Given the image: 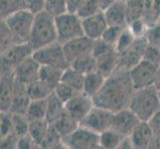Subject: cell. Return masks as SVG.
<instances>
[{"label": "cell", "mask_w": 160, "mask_h": 149, "mask_svg": "<svg viewBox=\"0 0 160 149\" xmlns=\"http://www.w3.org/2000/svg\"><path fill=\"white\" fill-rule=\"evenodd\" d=\"M54 92V89L40 79L27 86V92L31 101L35 99H46Z\"/></svg>", "instance_id": "24"}, {"label": "cell", "mask_w": 160, "mask_h": 149, "mask_svg": "<svg viewBox=\"0 0 160 149\" xmlns=\"http://www.w3.org/2000/svg\"><path fill=\"white\" fill-rule=\"evenodd\" d=\"M30 102L31 98L28 96V92H27V86L21 85L19 82H15L14 97L9 112L12 114L25 115Z\"/></svg>", "instance_id": "20"}, {"label": "cell", "mask_w": 160, "mask_h": 149, "mask_svg": "<svg viewBox=\"0 0 160 149\" xmlns=\"http://www.w3.org/2000/svg\"><path fill=\"white\" fill-rule=\"evenodd\" d=\"M113 113L114 112L104 107L95 106L81 121L80 125L101 134L103 131L112 128Z\"/></svg>", "instance_id": "10"}, {"label": "cell", "mask_w": 160, "mask_h": 149, "mask_svg": "<svg viewBox=\"0 0 160 149\" xmlns=\"http://www.w3.org/2000/svg\"><path fill=\"white\" fill-rule=\"evenodd\" d=\"M98 4H100V7L102 11H104L106 9H108L110 5H112L117 0H98Z\"/></svg>", "instance_id": "52"}, {"label": "cell", "mask_w": 160, "mask_h": 149, "mask_svg": "<svg viewBox=\"0 0 160 149\" xmlns=\"http://www.w3.org/2000/svg\"><path fill=\"white\" fill-rule=\"evenodd\" d=\"M101 7L98 0H82L76 13L78 14L80 18L84 19L101 12Z\"/></svg>", "instance_id": "33"}, {"label": "cell", "mask_w": 160, "mask_h": 149, "mask_svg": "<svg viewBox=\"0 0 160 149\" xmlns=\"http://www.w3.org/2000/svg\"><path fill=\"white\" fill-rule=\"evenodd\" d=\"M12 121H13L14 133L18 136V138L21 136H24L26 134H28L30 121L28 120V118L26 117V115L12 114Z\"/></svg>", "instance_id": "35"}, {"label": "cell", "mask_w": 160, "mask_h": 149, "mask_svg": "<svg viewBox=\"0 0 160 149\" xmlns=\"http://www.w3.org/2000/svg\"><path fill=\"white\" fill-rule=\"evenodd\" d=\"M36 146H37L36 143L31 138V136L29 134H26L18 138L17 148H34Z\"/></svg>", "instance_id": "49"}, {"label": "cell", "mask_w": 160, "mask_h": 149, "mask_svg": "<svg viewBox=\"0 0 160 149\" xmlns=\"http://www.w3.org/2000/svg\"><path fill=\"white\" fill-rule=\"evenodd\" d=\"M35 13L28 8H22L2 19L17 43H28L30 39Z\"/></svg>", "instance_id": "4"}, {"label": "cell", "mask_w": 160, "mask_h": 149, "mask_svg": "<svg viewBox=\"0 0 160 149\" xmlns=\"http://www.w3.org/2000/svg\"><path fill=\"white\" fill-rule=\"evenodd\" d=\"M108 25L128 27V15H126L125 0H117L112 5L103 11Z\"/></svg>", "instance_id": "18"}, {"label": "cell", "mask_w": 160, "mask_h": 149, "mask_svg": "<svg viewBox=\"0 0 160 149\" xmlns=\"http://www.w3.org/2000/svg\"><path fill=\"white\" fill-rule=\"evenodd\" d=\"M49 126H50V123L48 122L47 119L30 121L28 134L31 136V138L34 140L37 146L41 147V144L43 143L44 139H45V137L47 135Z\"/></svg>", "instance_id": "25"}, {"label": "cell", "mask_w": 160, "mask_h": 149, "mask_svg": "<svg viewBox=\"0 0 160 149\" xmlns=\"http://www.w3.org/2000/svg\"><path fill=\"white\" fill-rule=\"evenodd\" d=\"M82 0H67V10L69 12L76 13Z\"/></svg>", "instance_id": "51"}, {"label": "cell", "mask_w": 160, "mask_h": 149, "mask_svg": "<svg viewBox=\"0 0 160 149\" xmlns=\"http://www.w3.org/2000/svg\"><path fill=\"white\" fill-rule=\"evenodd\" d=\"M65 148L97 149L101 148L100 134L84 126L79 125L72 133L62 138Z\"/></svg>", "instance_id": "7"}, {"label": "cell", "mask_w": 160, "mask_h": 149, "mask_svg": "<svg viewBox=\"0 0 160 149\" xmlns=\"http://www.w3.org/2000/svg\"><path fill=\"white\" fill-rule=\"evenodd\" d=\"M159 18H160V0H152L151 10L146 21L149 24V26H151L154 23H156Z\"/></svg>", "instance_id": "47"}, {"label": "cell", "mask_w": 160, "mask_h": 149, "mask_svg": "<svg viewBox=\"0 0 160 149\" xmlns=\"http://www.w3.org/2000/svg\"><path fill=\"white\" fill-rule=\"evenodd\" d=\"M12 114L10 112H1V137L13 133Z\"/></svg>", "instance_id": "45"}, {"label": "cell", "mask_w": 160, "mask_h": 149, "mask_svg": "<svg viewBox=\"0 0 160 149\" xmlns=\"http://www.w3.org/2000/svg\"><path fill=\"white\" fill-rule=\"evenodd\" d=\"M77 92H77L76 90L73 89V87H71L70 86L65 84V82H63L62 81L54 87V95L56 96L64 104L68 101H70Z\"/></svg>", "instance_id": "36"}, {"label": "cell", "mask_w": 160, "mask_h": 149, "mask_svg": "<svg viewBox=\"0 0 160 149\" xmlns=\"http://www.w3.org/2000/svg\"><path fill=\"white\" fill-rule=\"evenodd\" d=\"M135 89L129 71H115L108 77L101 91L93 97L95 106L104 107L112 112L128 108Z\"/></svg>", "instance_id": "1"}, {"label": "cell", "mask_w": 160, "mask_h": 149, "mask_svg": "<svg viewBox=\"0 0 160 149\" xmlns=\"http://www.w3.org/2000/svg\"><path fill=\"white\" fill-rule=\"evenodd\" d=\"M159 66L153 64L145 59L129 70V76L135 90L151 87L154 85L156 73Z\"/></svg>", "instance_id": "9"}, {"label": "cell", "mask_w": 160, "mask_h": 149, "mask_svg": "<svg viewBox=\"0 0 160 149\" xmlns=\"http://www.w3.org/2000/svg\"><path fill=\"white\" fill-rule=\"evenodd\" d=\"M124 136L119 134L118 132L109 128L100 134V144L101 148L103 149H115L119 148L120 143Z\"/></svg>", "instance_id": "29"}, {"label": "cell", "mask_w": 160, "mask_h": 149, "mask_svg": "<svg viewBox=\"0 0 160 149\" xmlns=\"http://www.w3.org/2000/svg\"><path fill=\"white\" fill-rule=\"evenodd\" d=\"M158 97H159V99H160V89L158 90Z\"/></svg>", "instance_id": "54"}, {"label": "cell", "mask_w": 160, "mask_h": 149, "mask_svg": "<svg viewBox=\"0 0 160 149\" xmlns=\"http://www.w3.org/2000/svg\"><path fill=\"white\" fill-rule=\"evenodd\" d=\"M140 122V118L128 107L113 113L112 128L122 136L126 137L130 136L132 131Z\"/></svg>", "instance_id": "13"}, {"label": "cell", "mask_w": 160, "mask_h": 149, "mask_svg": "<svg viewBox=\"0 0 160 149\" xmlns=\"http://www.w3.org/2000/svg\"><path fill=\"white\" fill-rule=\"evenodd\" d=\"M130 139L132 142L133 148L144 149L152 145L154 140V132L148 121H141L136 126L135 129L130 134Z\"/></svg>", "instance_id": "17"}, {"label": "cell", "mask_w": 160, "mask_h": 149, "mask_svg": "<svg viewBox=\"0 0 160 149\" xmlns=\"http://www.w3.org/2000/svg\"><path fill=\"white\" fill-rule=\"evenodd\" d=\"M115 48L114 46L110 45L108 42H106L103 39H98L96 41H93V45H92V56L97 59L101 58L104 55H107L110 52L114 51Z\"/></svg>", "instance_id": "40"}, {"label": "cell", "mask_w": 160, "mask_h": 149, "mask_svg": "<svg viewBox=\"0 0 160 149\" xmlns=\"http://www.w3.org/2000/svg\"><path fill=\"white\" fill-rule=\"evenodd\" d=\"M129 108L136 113L141 121H149L160 110L158 90L154 86L135 90Z\"/></svg>", "instance_id": "3"}, {"label": "cell", "mask_w": 160, "mask_h": 149, "mask_svg": "<svg viewBox=\"0 0 160 149\" xmlns=\"http://www.w3.org/2000/svg\"><path fill=\"white\" fill-rule=\"evenodd\" d=\"M126 28V27H120V26H110L107 28V30L104 31L103 35L102 37V39H103L106 42H108L110 45L114 46L117 45V43L119 39V37L121 35L122 31Z\"/></svg>", "instance_id": "41"}, {"label": "cell", "mask_w": 160, "mask_h": 149, "mask_svg": "<svg viewBox=\"0 0 160 149\" xmlns=\"http://www.w3.org/2000/svg\"><path fill=\"white\" fill-rule=\"evenodd\" d=\"M118 62L119 55L114 50V51L97 59V70L108 78L118 70Z\"/></svg>", "instance_id": "23"}, {"label": "cell", "mask_w": 160, "mask_h": 149, "mask_svg": "<svg viewBox=\"0 0 160 149\" xmlns=\"http://www.w3.org/2000/svg\"><path fill=\"white\" fill-rule=\"evenodd\" d=\"M128 23L139 18H144L145 2L144 0H125Z\"/></svg>", "instance_id": "30"}, {"label": "cell", "mask_w": 160, "mask_h": 149, "mask_svg": "<svg viewBox=\"0 0 160 149\" xmlns=\"http://www.w3.org/2000/svg\"><path fill=\"white\" fill-rule=\"evenodd\" d=\"M147 39L144 38H136L132 45L125 51L119 55V62L118 70L129 71L135 65L138 64L143 59L144 51L147 46ZM117 70V71H118Z\"/></svg>", "instance_id": "11"}, {"label": "cell", "mask_w": 160, "mask_h": 149, "mask_svg": "<svg viewBox=\"0 0 160 149\" xmlns=\"http://www.w3.org/2000/svg\"><path fill=\"white\" fill-rule=\"evenodd\" d=\"M15 44H18L16 41L15 37L11 33L6 24L2 21L1 22V52H4L5 50L9 49Z\"/></svg>", "instance_id": "43"}, {"label": "cell", "mask_w": 160, "mask_h": 149, "mask_svg": "<svg viewBox=\"0 0 160 149\" xmlns=\"http://www.w3.org/2000/svg\"><path fill=\"white\" fill-rule=\"evenodd\" d=\"M55 42H58L55 16L43 9L35 13L34 23L28 43L35 51Z\"/></svg>", "instance_id": "2"}, {"label": "cell", "mask_w": 160, "mask_h": 149, "mask_svg": "<svg viewBox=\"0 0 160 149\" xmlns=\"http://www.w3.org/2000/svg\"><path fill=\"white\" fill-rule=\"evenodd\" d=\"M92 45H93V40H92L89 37H87L86 35L77 37L75 39L63 44L64 52L70 65L79 57L84 56L86 54L92 53Z\"/></svg>", "instance_id": "15"}, {"label": "cell", "mask_w": 160, "mask_h": 149, "mask_svg": "<svg viewBox=\"0 0 160 149\" xmlns=\"http://www.w3.org/2000/svg\"><path fill=\"white\" fill-rule=\"evenodd\" d=\"M106 80H107V77L102 75L101 72H98V70L86 74L82 92L87 93L88 96L93 97L101 91L102 86L104 85V82H106Z\"/></svg>", "instance_id": "21"}, {"label": "cell", "mask_w": 160, "mask_h": 149, "mask_svg": "<svg viewBox=\"0 0 160 149\" xmlns=\"http://www.w3.org/2000/svg\"><path fill=\"white\" fill-rule=\"evenodd\" d=\"M93 107H95L93 98L84 92H77L70 101L65 103V108L67 112L79 122L87 117V114L91 112Z\"/></svg>", "instance_id": "12"}, {"label": "cell", "mask_w": 160, "mask_h": 149, "mask_svg": "<svg viewBox=\"0 0 160 149\" xmlns=\"http://www.w3.org/2000/svg\"><path fill=\"white\" fill-rule=\"evenodd\" d=\"M41 65L32 56L20 63L13 71L15 82L21 85L28 86L31 82L39 80Z\"/></svg>", "instance_id": "14"}, {"label": "cell", "mask_w": 160, "mask_h": 149, "mask_svg": "<svg viewBox=\"0 0 160 149\" xmlns=\"http://www.w3.org/2000/svg\"><path fill=\"white\" fill-rule=\"evenodd\" d=\"M135 39L136 38L131 33L129 28L126 27V28L122 31V33H121L117 45H115V51L118 53V55L122 54L125 50H128L132 45V43L134 42Z\"/></svg>", "instance_id": "37"}, {"label": "cell", "mask_w": 160, "mask_h": 149, "mask_svg": "<svg viewBox=\"0 0 160 149\" xmlns=\"http://www.w3.org/2000/svg\"><path fill=\"white\" fill-rule=\"evenodd\" d=\"M34 50L29 43H18L1 52V74L12 73L17 66L31 57Z\"/></svg>", "instance_id": "8"}, {"label": "cell", "mask_w": 160, "mask_h": 149, "mask_svg": "<svg viewBox=\"0 0 160 149\" xmlns=\"http://www.w3.org/2000/svg\"><path fill=\"white\" fill-rule=\"evenodd\" d=\"M154 87H156L157 90L160 89V66L158 67L157 73H156V77H155V81H154Z\"/></svg>", "instance_id": "53"}, {"label": "cell", "mask_w": 160, "mask_h": 149, "mask_svg": "<svg viewBox=\"0 0 160 149\" xmlns=\"http://www.w3.org/2000/svg\"><path fill=\"white\" fill-rule=\"evenodd\" d=\"M84 80H85V74L82 72L76 70L72 66L68 67L64 71L62 82L73 87L77 92H82L84 89Z\"/></svg>", "instance_id": "26"}, {"label": "cell", "mask_w": 160, "mask_h": 149, "mask_svg": "<svg viewBox=\"0 0 160 149\" xmlns=\"http://www.w3.org/2000/svg\"><path fill=\"white\" fill-rule=\"evenodd\" d=\"M26 8L30 9L34 13L39 12L45 8L46 0H24Z\"/></svg>", "instance_id": "48"}, {"label": "cell", "mask_w": 160, "mask_h": 149, "mask_svg": "<svg viewBox=\"0 0 160 149\" xmlns=\"http://www.w3.org/2000/svg\"><path fill=\"white\" fill-rule=\"evenodd\" d=\"M22 8H26L24 0H1V17L3 19Z\"/></svg>", "instance_id": "39"}, {"label": "cell", "mask_w": 160, "mask_h": 149, "mask_svg": "<svg viewBox=\"0 0 160 149\" xmlns=\"http://www.w3.org/2000/svg\"><path fill=\"white\" fill-rule=\"evenodd\" d=\"M55 23L57 28L58 42L62 45L77 37L85 35L82 18H80L77 13L67 11L55 16Z\"/></svg>", "instance_id": "5"}, {"label": "cell", "mask_w": 160, "mask_h": 149, "mask_svg": "<svg viewBox=\"0 0 160 149\" xmlns=\"http://www.w3.org/2000/svg\"><path fill=\"white\" fill-rule=\"evenodd\" d=\"M148 122H149L151 128L153 129L155 137L160 139V110L149 121H148Z\"/></svg>", "instance_id": "50"}, {"label": "cell", "mask_w": 160, "mask_h": 149, "mask_svg": "<svg viewBox=\"0 0 160 149\" xmlns=\"http://www.w3.org/2000/svg\"><path fill=\"white\" fill-rule=\"evenodd\" d=\"M128 27L135 38H144L146 37L149 24L147 23V21L144 18H139L130 22Z\"/></svg>", "instance_id": "38"}, {"label": "cell", "mask_w": 160, "mask_h": 149, "mask_svg": "<svg viewBox=\"0 0 160 149\" xmlns=\"http://www.w3.org/2000/svg\"><path fill=\"white\" fill-rule=\"evenodd\" d=\"M64 71L65 70L52 67V66H41L39 79L43 82H45L46 84H48L54 89L62 81Z\"/></svg>", "instance_id": "28"}, {"label": "cell", "mask_w": 160, "mask_h": 149, "mask_svg": "<svg viewBox=\"0 0 160 149\" xmlns=\"http://www.w3.org/2000/svg\"><path fill=\"white\" fill-rule=\"evenodd\" d=\"M82 22L85 35L93 41L101 39L104 31L108 27V23L103 11L82 19Z\"/></svg>", "instance_id": "16"}, {"label": "cell", "mask_w": 160, "mask_h": 149, "mask_svg": "<svg viewBox=\"0 0 160 149\" xmlns=\"http://www.w3.org/2000/svg\"><path fill=\"white\" fill-rule=\"evenodd\" d=\"M157 22H158V23H159V24H160V18H159V19H158V21H157Z\"/></svg>", "instance_id": "55"}, {"label": "cell", "mask_w": 160, "mask_h": 149, "mask_svg": "<svg viewBox=\"0 0 160 149\" xmlns=\"http://www.w3.org/2000/svg\"><path fill=\"white\" fill-rule=\"evenodd\" d=\"M146 39L150 45L155 47L160 46V24L158 22L149 26L146 34Z\"/></svg>", "instance_id": "44"}, {"label": "cell", "mask_w": 160, "mask_h": 149, "mask_svg": "<svg viewBox=\"0 0 160 149\" xmlns=\"http://www.w3.org/2000/svg\"><path fill=\"white\" fill-rule=\"evenodd\" d=\"M143 59H145L149 62L160 66V52L159 49L155 46H152L150 44H147L146 49L144 51V56Z\"/></svg>", "instance_id": "46"}, {"label": "cell", "mask_w": 160, "mask_h": 149, "mask_svg": "<svg viewBox=\"0 0 160 149\" xmlns=\"http://www.w3.org/2000/svg\"><path fill=\"white\" fill-rule=\"evenodd\" d=\"M157 48L159 49V52H160V46H159V47H157Z\"/></svg>", "instance_id": "56"}, {"label": "cell", "mask_w": 160, "mask_h": 149, "mask_svg": "<svg viewBox=\"0 0 160 149\" xmlns=\"http://www.w3.org/2000/svg\"><path fill=\"white\" fill-rule=\"evenodd\" d=\"M45 10L54 16L67 12V0H46Z\"/></svg>", "instance_id": "42"}, {"label": "cell", "mask_w": 160, "mask_h": 149, "mask_svg": "<svg viewBox=\"0 0 160 149\" xmlns=\"http://www.w3.org/2000/svg\"><path fill=\"white\" fill-rule=\"evenodd\" d=\"M47 110H48L47 98L46 99H35V101L30 102L25 115L29 121L46 119Z\"/></svg>", "instance_id": "27"}, {"label": "cell", "mask_w": 160, "mask_h": 149, "mask_svg": "<svg viewBox=\"0 0 160 149\" xmlns=\"http://www.w3.org/2000/svg\"><path fill=\"white\" fill-rule=\"evenodd\" d=\"M47 104H48V110H47V117L49 123H52L58 117L62 114L66 108L65 104L60 101V99L54 95V92L52 95L47 98Z\"/></svg>", "instance_id": "32"}, {"label": "cell", "mask_w": 160, "mask_h": 149, "mask_svg": "<svg viewBox=\"0 0 160 149\" xmlns=\"http://www.w3.org/2000/svg\"><path fill=\"white\" fill-rule=\"evenodd\" d=\"M32 57L41 66H52L62 70H66L71 66L65 55L63 45L59 42L35 50Z\"/></svg>", "instance_id": "6"}, {"label": "cell", "mask_w": 160, "mask_h": 149, "mask_svg": "<svg viewBox=\"0 0 160 149\" xmlns=\"http://www.w3.org/2000/svg\"><path fill=\"white\" fill-rule=\"evenodd\" d=\"M50 124L58 131V133L63 138V137L72 133L76 128H78L80 122L77 121L71 114H69L67 112V110H65L60 117H58Z\"/></svg>", "instance_id": "22"}, {"label": "cell", "mask_w": 160, "mask_h": 149, "mask_svg": "<svg viewBox=\"0 0 160 149\" xmlns=\"http://www.w3.org/2000/svg\"><path fill=\"white\" fill-rule=\"evenodd\" d=\"M43 148H58V147H64L62 136H61L58 131L55 129L50 124L49 129L47 132V135L44 139L43 143L41 144Z\"/></svg>", "instance_id": "34"}, {"label": "cell", "mask_w": 160, "mask_h": 149, "mask_svg": "<svg viewBox=\"0 0 160 149\" xmlns=\"http://www.w3.org/2000/svg\"><path fill=\"white\" fill-rule=\"evenodd\" d=\"M71 66L86 75L88 73H91V72L97 70V60L92 56V53H89L84 55V56L79 57L78 59H76L71 64Z\"/></svg>", "instance_id": "31"}, {"label": "cell", "mask_w": 160, "mask_h": 149, "mask_svg": "<svg viewBox=\"0 0 160 149\" xmlns=\"http://www.w3.org/2000/svg\"><path fill=\"white\" fill-rule=\"evenodd\" d=\"M15 92V80L12 73L1 74V112H9Z\"/></svg>", "instance_id": "19"}]
</instances>
